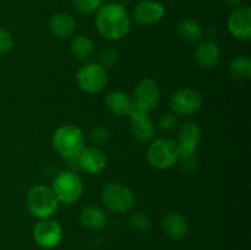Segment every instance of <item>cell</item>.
Returning <instances> with one entry per match:
<instances>
[{"instance_id": "1", "label": "cell", "mask_w": 251, "mask_h": 250, "mask_svg": "<svg viewBox=\"0 0 251 250\" xmlns=\"http://www.w3.org/2000/svg\"><path fill=\"white\" fill-rule=\"evenodd\" d=\"M95 26L98 33L108 41H120L130 32L131 17L124 5L107 2L96 12Z\"/></svg>"}, {"instance_id": "2", "label": "cell", "mask_w": 251, "mask_h": 250, "mask_svg": "<svg viewBox=\"0 0 251 250\" xmlns=\"http://www.w3.org/2000/svg\"><path fill=\"white\" fill-rule=\"evenodd\" d=\"M51 145L54 150L66 159H74L85 149L82 131L75 125H63L54 131Z\"/></svg>"}, {"instance_id": "3", "label": "cell", "mask_w": 251, "mask_h": 250, "mask_svg": "<svg viewBox=\"0 0 251 250\" xmlns=\"http://www.w3.org/2000/svg\"><path fill=\"white\" fill-rule=\"evenodd\" d=\"M26 205L32 216L43 220L49 218L56 212L59 201L53 189L43 184H36L29 188L26 195Z\"/></svg>"}, {"instance_id": "4", "label": "cell", "mask_w": 251, "mask_h": 250, "mask_svg": "<svg viewBox=\"0 0 251 250\" xmlns=\"http://www.w3.org/2000/svg\"><path fill=\"white\" fill-rule=\"evenodd\" d=\"M180 158L176 140L157 139L147 149V161L153 168L164 171L178 163Z\"/></svg>"}, {"instance_id": "5", "label": "cell", "mask_w": 251, "mask_h": 250, "mask_svg": "<svg viewBox=\"0 0 251 250\" xmlns=\"http://www.w3.org/2000/svg\"><path fill=\"white\" fill-rule=\"evenodd\" d=\"M76 82L86 93L102 92L108 82L107 69L97 61H88L81 65L76 73Z\"/></svg>"}, {"instance_id": "6", "label": "cell", "mask_w": 251, "mask_h": 250, "mask_svg": "<svg viewBox=\"0 0 251 250\" xmlns=\"http://www.w3.org/2000/svg\"><path fill=\"white\" fill-rule=\"evenodd\" d=\"M51 189L59 202L71 205L82 196L83 181L75 172H61L53 180Z\"/></svg>"}, {"instance_id": "7", "label": "cell", "mask_w": 251, "mask_h": 250, "mask_svg": "<svg viewBox=\"0 0 251 250\" xmlns=\"http://www.w3.org/2000/svg\"><path fill=\"white\" fill-rule=\"evenodd\" d=\"M104 207L115 213H126L134 207L135 196L127 186L120 183H109L100 194Z\"/></svg>"}, {"instance_id": "8", "label": "cell", "mask_w": 251, "mask_h": 250, "mask_svg": "<svg viewBox=\"0 0 251 250\" xmlns=\"http://www.w3.org/2000/svg\"><path fill=\"white\" fill-rule=\"evenodd\" d=\"M169 105H171V110L173 114L189 117L201 109L202 96L194 88H180L171 96Z\"/></svg>"}, {"instance_id": "9", "label": "cell", "mask_w": 251, "mask_h": 250, "mask_svg": "<svg viewBox=\"0 0 251 250\" xmlns=\"http://www.w3.org/2000/svg\"><path fill=\"white\" fill-rule=\"evenodd\" d=\"M33 239L41 248L53 249L63 239V227L56 220L43 218L33 227Z\"/></svg>"}, {"instance_id": "10", "label": "cell", "mask_w": 251, "mask_h": 250, "mask_svg": "<svg viewBox=\"0 0 251 250\" xmlns=\"http://www.w3.org/2000/svg\"><path fill=\"white\" fill-rule=\"evenodd\" d=\"M228 32L239 41L251 38V10L249 6H238L229 14L227 20Z\"/></svg>"}, {"instance_id": "11", "label": "cell", "mask_w": 251, "mask_h": 250, "mask_svg": "<svg viewBox=\"0 0 251 250\" xmlns=\"http://www.w3.org/2000/svg\"><path fill=\"white\" fill-rule=\"evenodd\" d=\"M166 14V7L156 0H140L132 10V19L144 26H151L161 21Z\"/></svg>"}, {"instance_id": "12", "label": "cell", "mask_w": 251, "mask_h": 250, "mask_svg": "<svg viewBox=\"0 0 251 250\" xmlns=\"http://www.w3.org/2000/svg\"><path fill=\"white\" fill-rule=\"evenodd\" d=\"M132 102L141 105L149 113L153 110L161 102V90L158 83L151 78H144L140 81L135 87Z\"/></svg>"}, {"instance_id": "13", "label": "cell", "mask_w": 251, "mask_h": 250, "mask_svg": "<svg viewBox=\"0 0 251 250\" xmlns=\"http://www.w3.org/2000/svg\"><path fill=\"white\" fill-rule=\"evenodd\" d=\"M202 137L200 125L194 122H188L183 124L179 129L176 145H178L180 157L195 154L199 144Z\"/></svg>"}, {"instance_id": "14", "label": "cell", "mask_w": 251, "mask_h": 250, "mask_svg": "<svg viewBox=\"0 0 251 250\" xmlns=\"http://www.w3.org/2000/svg\"><path fill=\"white\" fill-rule=\"evenodd\" d=\"M77 164L88 174H100L107 166V156L96 146L85 147L77 156Z\"/></svg>"}, {"instance_id": "15", "label": "cell", "mask_w": 251, "mask_h": 250, "mask_svg": "<svg viewBox=\"0 0 251 250\" xmlns=\"http://www.w3.org/2000/svg\"><path fill=\"white\" fill-rule=\"evenodd\" d=\"M194 60L196 65L201 69H213L218 65L221 60V49L216 42L203 41L196 47L194 53Z\"/></svg>"}, {"instance_id": "16", "label": "cell", "mask_w": 251, "mask_h": 250, "mask_svg": "<svg viewBox=\"0 0 251 250\" xmlns=\"http://www.w3.org/2000/svg\"><path fill=\"white\" fill-rule=\"evenodd\" d=\"M163 232L172 239H183L189 233V223L179 212H168L161 221Z\"/></svg>"}, {"instance_id": "17", "label": "cell", "mask_w": 251, "mask_h": 250, "mask_svg": "<svg viewBox=\"0 0 251 250\" xmlns=\"http://www.w3.org/2000/svg\"><path fill=\"white\" fill-rule=\"evenodd\" d=\"M49 29L55 37L60 39L70 38L75 34L76 21L70 14L66 12H58L51 15L48 21Z\"/></svg>"}, {"instance_id": "18", "label": "cell", "mask_w": 251, "mask_h": 250, "mask_svg": "<svg viewBox=\"0 0 251 250\" xmlns=\"http://www.w3.org/2000/svg\"><path fill=\"white\" fill-rule=\"evenodd\" d=\"M80 222L88 229H102L108 223V215L102 207L95 205L86 206L80 212Z\"/></svg>"}, {"instance_id": "19", "label": "cell", "mask_w": 251, "mask_h": 250, "mask_svg": "<svg viewBox=\"0 0 251 250\" xmlns=\"http://www.w3.org/2000/svg\"><path fill=\"white\" fill-rule=\"evenodd\" d=\"M131 104L132 100L124 91L110 92L105 98V105L109 109V112L114 114L115 117H124V115L129 114Z\"/></svg>"}, {"instance_id": "20", "label": "cell", "mask_w": 251, "mask_h": 250, "mask_svg": "<svg viewBox=\"0 0 251 250\" xmlns=\"http://www.w3.org/2000/svg\"><path fill=\"white\" fill-rule=\"evenodd\" d=\"M131 122V132L139 142H149L156 135V126L150 118V115L130 120Z\"/></svg>"}, {"instance_id": "21", "label": "cell", "mask_w": 251, "mask_h": 250, "mask_svg": "<svg viewBox=\"0 0 251 250\" xmlns=\"http://www.w3.org/2000/svg\"><path fill=\"white\" fill-rule=\"evenodd\" d=\"M70 50L75 58L80 60H87L95 53V42L87 36H75L73 37L70 43Z\"/></svg>"}, {"instance_id": "22", "label": "cell", "mask_w": 251, "mask_h": 250, "mask_svg": "<svg viewBox=\"0 0 251 250\" xmlns=\"http://www.w3.org/2000/svg\"><path fill=\"white\" fill-rule=\"evenodd\" d=\"M176 33L183 41L194 43L200 41L202 37V27L196 20L185 19L181 20L176 26Z\"/></svg>"}, {"instance_id": "23", "label": "cell", "mask_w": 251, "mask_h": 250, "mask_svg": "<svg viewBox=\"0 0 251 250\" xmlns=\"http://www.w3.org/2000/svg\"><path fill=\"white\" fill-rule=\"evenodd\" d=\"M229 75L237 81H249L251 78V60L249 56L237 55L228 65Z\"/></svg>"}, {"instance_id": "24", "label": "cell", "mask_w": 251, "mask_h": 250, "mask_svg": "<svg viewBox=\"0 0 251 250\" xmlns=\"http://www.w3.org/2000/svg\"><path fill=\"white\" fill-rule=\"evenodd\" d=\"M130 225L134 230H136L140 234H146L150 232L152 227L151 218L144 212H136L130 218Z\"/></svg>"}, {"instance_id": "25", "label": "cell", "mask_w": 251, "mask_h": 250, "mask_svg": "<svg viewBox=\"0 0 251 250\" xmlns=\"http://www.w3.org/2000/svg\"><path fill=\"white\" fill-rule=\"evenodd\" d=\"M103 0H73V6L81 15H92L98 11Z\"/></svg>"}, {"instance_id": "26", "label": "cell", "mask_w": 251, "mask_h": 250, "mask_svg": "<svg viewBox=\"0 0 251 250\" xmlns=\"http://www.w3.org/2000/svg\"><path fill=\"white\" fill-rule=\"evenodd\" d=\"M90 141L92 142L93 146L100 147V146H104L107 145L108 142L110 141L112 139V132L108 127L105 126H98L95 127L92 131L90 132Z\"/></svg>"}, {"instance_id": "27", "label": "cell", "mask_w": 251, "mask_h": 250, "mask_svg": "<svg viewBox=\"0 0 251 250\" xmlns=\"http://www.w3.org/2000/svg\"><path fill=\"white\" fill-rule=\"evenodd\" d=\"M157 125H158V129L162 132L171 134L178 127V119H176V114H173L172 112H167L159 117Z\"/></svg>"}, {"instance_id": "28", "label": "cell", "mask_w": 251, "mask_h": 250, "mask_svg": "<svg viewBox=\"0 0 251 250\" xmlns=\"http://www.w3.org/2000/svg\"><path fill=\"white\" fill-rule=\"evenodd\" d=\"M118 59H119V53L115 48L113 47H108V48L103 49L102 53H100V64H102L104 68H109L117 64Z\"/></svg>"}, {"instance_id": "29", "label": "cell", "mask_w": 251, "mask_h": 250, "mask_svg": "<svg viewBox=\"0 0 251 250\" xmlns=\"http://www.w3.org/2000/svg\"><path fill=\"white\" fill-rule=\"evenodd\" d=\"M12 47H14V38H12L11 33L0 27V56L9 54Z\"/></svg>"}, {"instance_id": "30", "label": "cell", "mask_w": 251, "mask_h": 250, "mask_svg": "<svg viewBox=\"0 0 251 250\" xmlns=\"http://www.w3.org/2000/svg\"><path fill=\"white\" fill-rule=\"evenodd\" d=\"M178 162H180L181 164V171H184L188 174L194 173V172L199 168V159L196 158L195 154L180 157Z\"/></svg>"}, {"instance_id": "31", "label": "cell", "mask_w": 251, "mask_h": 250, "mask_svg": "<svg viewBox=\"0 0 251 250\" xmlns=\"http://www.w3.org/2000/svg\"><path fill=\"white\" fill-rule=\"evenodd\" d=\"M222 1L226 5H229V6H239L243 0H222Z\"/></svg>"}]
</instances>
